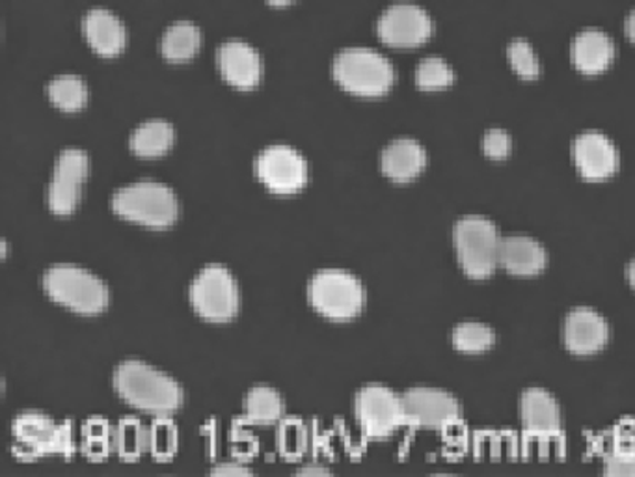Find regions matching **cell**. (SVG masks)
<instances>
[{"label": "cell", "instance_id": "cell-1", "mask_svg": "<svg viewBox=\"0 0 635 477\" xmlns=\"http://www.w3.org/2000/svg\"><path fill=\"white\" fill-rule=\"evenodd\" d=\"M112 388L129 407L155 418L172 416L185 402L183 386L170 373L140 358H128L114 367Z\"/></svg>", "mask_w": 635, "mask_h": 477}, {"label": "cell", "instance_id": "cell-2", "mask_svg": "<svg viewBox=\"0 0 635 477\" xmlns=\"http://www.w3.org/2000/svg\"><path fill=\"white\" fill-rule=\"evenodd\" d=\"M110 210L123 221L150 230H167L180 221L181 202L172 186L157 180L131 181L115 189Z\"/></svg>", "mask_w": 635, "mask_h": 477}, {"label": "cell", "instance_id": "cell-3", "mask_svg": "<svg viewBox=\"0 0 635 477\" xmlns=\"http://www.w3.org/2000/svg\"><path fill=\"white\" fill-rule=\"evenodd\" d=\"M41 285L54 303L75 314L99 315L109 308L107 282L77 263H54L43 273Z\"/></svg>", "mask_w": 635, "mask_h": 477}, {"label": "cell", "instance_id": "cell-4", "mask_svg": "<svg viewBox=\"0 0 635 477\" xmlns=\"http://www.w3.org/2000/svg\"><path fill=\"white\" fill-rule=\"evenodd\" d=\"M306 297L319 315L335 323H346L364 312L367 290L356 274L345 268H321L308 280Z\"/></svg>", "mask_w": 635, "mask_h": 477}, {"label": "cell", "instance_id": "cell-5", "mask_svg": "<svg viewBox=\"0 0 635 477\" xmlns=\"http://www.w3.org/2000/svg\"><path fill=\"white\" fill-rule=\"evenodd\" d=\"M503 235L485 215H464L453 226V248L462 273L472 280L491 278L500 268Z\"/></svg>", "mask_w": 635, "mask_h": 477}, {"label": "cell", "instance_id": "cell-6", "mask_svg": "<svg viewBox=\"0 0 635 477\" xmlns=\"http://www.w3.org/2000/svg\"><path fill=\"white\" fill-rule=\"evenodd\" d=\"M332 77L345 92L359 98H381L395 84V68L370 47H349L335 54Z\"/></svg>", "mask_w": 635, "mask_h": 477}, {"label": "cell", "instance_id": "cell-7", "mask_svg": "<svg viewBox=\"0 0 635 477\" xmlns=\"http://www.w3.org/2000/svg\"><path fill=\"white\" fill-rule=\"evenodd\" d=\"M189 303L202 319L230 323L241 309V287L235 274L222 263L200 268L189 284Z\"/></svg>", "mask_w": 635, "mask_h": 477}, {"label": "cell", "instance_id": "cell-8", "mask_svg": "<svg viewBox=\"0 0 635 477\" xmlns=\"http://www.w3.org/2000/svg\"><path fill=\"white\" fill-rule=\"evenodd\" d=\"M254 174L266 191L278 196H293L306 189L310 164L295 146L271 144L255 155Z\"/></svg>", "mask_w": 635, "mask_h": 477}, {"label": "cell", "instance_id": "cell-9", "mask_svg": "<svg viewBox=\"0 0 635 477\" xmlns=\"http://www.w3.org/2000/svg\"><path fill=\"white\" fill-rule=\"evenodd\" d=\"M90 175V158L81 148L58 153L47 183V207L52 215L70 216L79 210Z\"/></svg>", "mask_w": 635, "mask_h": 477}, {"label": "cell", "instance_id": "cell-10", "mask_svg": "<svg viewBox=\"0 0 635 477\" xmlns=\"http://www.w3.org/2000/svg\"><path fill=\"white\" fill-rule=\"evenodd\" d=\"M354 416L367 437H392L401 425H406L403 394L382 383L362 386L354 397Z\"/></svg>", "mask_w": 635, "mask_h": 477}, {"label": "cell", "instance_id": "cell-11", "mask_svg": "<svg viewBox=\"0 0 635 477\" xmlns=\"http://www.w3.org/2000/svg\"><path fill=\"white\" fill-rule=\"evenodd\" d=\"M13 440L21 457L34 459L38 455L64 454L71 448V433L68 425H60L40 413L24 410L13 418Z\"/></svg>", "mask_w": 635, "mask_h": 477}, {"label": "cell", "instance_id": "cell-12", "mask_svg": "<svg viewBox=\"0 0 635 477\" xmlns=\"http://www.w3.org/2000/svg\"><path fill=\"white\" fill-rule=\"evenodd\" d=\"M406 425L422 429H450L462 418V407L450 392L433 386H414L403 392Z\"/></svg>", "mask_w": 635, "mask_h": 477}, {"label": "cell", "instance_id": "cell-13", "mask_svg": "<svg viewBox=\"0 0 635 477\" xmlns=\"http://www.w3.org/2000/svg\"><path fill=\"white\" fill-rule=\"evenodd\" d=\"M433 19L414 2H395L376 19V34L395 49L420 47L433 35Z\"/></svg>", "mask_w": 635, "mask_h": 477}, {"label": "cell", "instance_id": "cell-14", "mask_svg": "<svg viewBox=\"0 0 635 477\" xmlns=\"http://www.w3.org/2000/svg\"><path fill=\"white\" fill-rule=\"evenodd\" d=\"M572 163L584 180L601 183L612 180L621 169V153L606 133L589 129L572 140Z\"/></svg>", "mask_w": 635, "mask_h": 477}, {"label": "cell", "instance_id": "cell-15", "mask_svg": "<svg viewBox=\"0 0 635 477\" xmlns=\"http://www.w3.org/2000/svg\"><path fill=\"white\" fill-rule=\"evenodd\" d=\"M561 338L571 355H598L609 344L612 326L598 309L576 306L563 319Z\"/></svg>", "mask_w": 635, "mask_h": 477}, {"label": "cell", "instance_id": "cell-16", "mask_svg": "<svg viewBox=\"0 0 635 477\" xmlns=\"http://www.w3.org/2000/svg\"><path fill=\"white\" fill-rule=\"evenodd\" d=\"M220 75L238 90H254L263 79V60L249 41L228 40L216 51Z\"/></svg>", "mask_w": 635, "mask_h": 477}, {"label": "cell", "instance_id": "cell-17", "mask_svg": "<svg viewBox=\"0 0 635 477\" xmlns=\"http://www.w3.org/2000/svg\"><path fill=\"white\" fill-rule=\"evenodd\" d=\"M518 414L522 427L527 435L543 438V440L560 435L563 414H561L560 402L548 390L533 386L522 392Z\"/></svg>", "mask_w": 635, "mask_h": 477}, {"label": "cell", "instance_id": "cell-18", "mask_svg": "<svg viewBox=\"0 0 635 477\" xmlns=\"http://www.w3.org/2000/svg\"><path fill=\"white\" fill-rule=\"evenodd\" d=\"M546 267H548V251L541 241L524 233L503 235L500 268L505 273L520 278H530L544 273Z\"/></svg>", "mask_w": 635, "mask_h": 477}, {"label": "cell", "instance_id": "cell-19", "mask_svg": "<svg viewBox=\"0 0 635 477\" xmlns=\"http://www.w3.org/2000/svg\"><path fill=\"white\" fill-rule=\"evenodd\" d=\"M427 150L422 142L411 136H401L382 148L381 164L382 174L393 183H411L417 180L427 169Z\"/></svg>", "mask_w": 635, "mask_h": 477}, {"label": "cell", "instance_id": "cell-20", "mask_svg": "<svg viewBox=\"0 0 635 477\" xmlns=\"http://www.w3.org/2000/svg\"><path fill=\"white\" fill-rule=\"evenodd\" d=\"M82 32L88 45L107 59L122 53L128 43L125 24L107 8H92L82 19Z\"/></svg>", "mask_w": 635, "mask_h": 477}, {"label": "cell", "instance_id": "cell-21", "mask_svg": "<svg viewBox=\"0 0 635 477\" xmlns=\"http://www.w3.org/2000/svg\"><path fill=\"white\" fill-rule=\"evenodd\" d=\"M572 64L584 75H601L615 60V43L598 29H585L576 34L571 47Z\"/></svg>", "mask_w": 635, "mask_h": 477}, {"label": "cell", "instance_id": "cell-22", "mask_svg": "<svg viewBox=\"0 0 635 477\" xmlns=\"http://www.w3.org/2000/svg\"><path fill=\"white\" fill-rule=\"evenodd\" d=\"M175 142V129L162 118H151L133 129L129 136V150L140 159L164 158Z\"/></svg>", "mask_w": 635, "mask_h": 477}, {"label": "cell", "instance_id": "cell-23", "mask_svg": "<svg viewBox=\"0 0 635 477\" xmlns=\"http://www.w3.org/2000/svg\"><path fill=\"white\" fill-rule=\"evenodd\" d=\"M202 47V32L198 24L187 19L168 24L161 38V53L168 62H187L194 59Z\"/></svg>", "mask_w": 635, "mask_h": 477}, {"label": "cell", "instance_id": "cell-24", "mask_svg": "<svg viewBox=\"0 0 635 477\" xmlns=\"http://www.w3.org/2000/svg\"><path fill=\"white\" fill-rule=\"evenodd\" d=\"M243 414L250 424H280L285 418V402L276 388L269 385H255L244 396Z\"/></svg>", "mask_w": 635, "mask_h": 477}, {"label": "cell", "instance_id": "cell-25", "mask_svg": "<svg viewBox=\"0 0 635 477\" xmlns=\"http://www.w3.org/2000/svg\"><path fill=\"white\" fill-rule=\"evenodd\" d=\"M47 98L52 105L64 112H79L90 100V90L84 79L73 73L52 77L47 84Z\"/></svg>", "mask_w": 635, "mask_h": 477}, {"label": "cell", "instance_id": "cell-26", "mask_svg": "<svg viewBox=\"0 0 635 477\" xmlns=\"http://www.w3.org/2000/svg\"><path fill=\"white\" fill-rule=\"evenodd\" d=\"M496 332L483 321H462L451 331V344L462 355H483L496 345Z\"/></svg>", "mask_w": 635, "mask_h": 477}, {"label": "cell", "instance_id": "cell-27", "mask_svg": "<svg viewBox=\"0 0 635 477\" xmlns=\"http://www.w3.org/2000/svg\"><path fill=\"white\" fill-rule=\"evenodd\" d=\"M114 449L123 459H139L150 451V427L134 416L120 419L114 427Z\"/></svg>", "mask_w": 635, "mask_h": 477}, {"label": "cell", "instance_id": "cell-28", "mask_svg": "<svg viewBox=\"0 0 635 477\" xmlns=\"http://www.w3.org/2000/svg\"><path fill=\"white\" fill-rule=\"evenodd\" d=\"M414 79L420 90L436 92V90L450 88L455 82V71L440 57H425L420 60Z\"/></svg>", "mask_w": 635, "mask_h": 477}, {"label": "cell", "instance_id": "cell-29", "mask_svg": "<svg viewBox=\"0 0 635 477\" xmlns=\"http://www.w3.org/2000/svg\"><path fill=\"white\" fill-rule=\"evenodd\" d=\"M278 425V451L288 459H299L306 454L310 438L304 422L299 418H283Z\"/></svg>", "mask_w": 635, "mask_h": 477}, {"label": "cell", "instance_id": "cell-30", "mask_svg": "<svg viewBox=\"0 0 635 477\" xmlns=\"http://www.w3.org/2000/svg\"><path fill=\"white\" fill-rule=\"evenodd\" d=\"M507 60L514 73L524 81H535L541 77V60L530 41L516 38L507 47Z\"/></svg>", "mask_w": 635, "mask_h": 477}, {"label": "cell", "instance_id": "cell-31", "mask_svg": "<svg viewBox=\"0 0 635 477\" xmlns=\"http://www.w3.org/2000/svg\"><path fill=\"white\" fill-rule=\"evenodd\" d=\"M178 429L170 422V416L153 419L150 425V451L155 459L167 460L178 451Z\"/></svg>", "mask_w": 635, "mask_h": 477}, {"label": "cell", "instance_id": "cell-32", "mask_svg": "<svg viewBox=\"0 0 635 477\" xmlns=\"http://www.w3.org/2000/svg\"><path fill=\"white\" fill-rule=\"evenodd\" d=\"M82 440H84L87 454L90 457H95V459H101L104 455H109L110 449L114 448V429L103 419H90L82 429Z\"/></svg>", "mask_w": 635, "mask_h": 477}, {"label": "cell", "instance_id": "cell-33", "mask_svg": "<svg viewBox=\"0 0 635 477\" xmlns=\"http://www.w3.org/2000/svg\"><path fill=\"white\" fill-rule=\"evenodd\" d=\"M481 152L492 161H505L513 153V136L502 128H492L481 136Z\"/></svg>", "mask_w": 635, "mask_h": 477}, {"label": "cell", "instance_id": "cell-34", "mask_svg": "<svg viewBox=\"0 0 635 477\" xmlns=\"http://www.w3.org/2000/svg\"><path fill=\"white\" fill-rule=\"evenodd\" d=\"M604 471L609 476H635V444L618 443L604 463Z\"/></svg>", "mask_w": 635, "mask_h": 477}, {"label": "cell", "instance_id": "cell-35", "mask_svg": "<svg viewBox=\"0 0 635 477\" xmlns=\"http://www.w3.org/2000/svg\"><path fill=\"white\" fill-rule=\"evenodd\" d=\"M211 474L219 476H239V474H252V468L241 463V460H224L211 468Z\"/></svg>", "mask_w": 635, "mask_h": 477}, {"label": "cell", "instance_id": "cell-36", "mask_svg": "<svg viewBox=\"0 0 635 477\" xmlns=\"http://www.w3.org/2000/svg\"><path fill=\"white\" fill-rule=\"evenodd\" d=\"M624 32L632 43H635V8L628 13V18L624 21Z\"/></svg>", "mask_w": 635, "mask_h": 477}, {"label": "cell", "instance_id": "cell-37", "mask_svg": "<svg viewBox=\"0 0 635 477\" xmlns=\"http://www.w3.org/2000/svg\"><path fill=\"white\" fill-rule=\"evenodd\" d=\"M299 474H330V468L321 466L319 463H313V465L301 466Z\"/></svg>", "mask_w": 635, "mask_h": 477}, {"label": "cell", "instance_id": "cell-38", "mask_svg": "<svg viewBox=\"0 0 635 477\" xmlns=\"http://www.w3.org/2000/svg\"><path fill=\"white\" fill-rule=\"evenodd\" d=\"M626 280H628L629 287L635 292V256L626 265Z\"/></svg>", "mask_w": 635, "mask_h": 477}, {"label": "cell", "instance_id": "cell-39", "mask_svg": "<svg viewBox=\"0 0 635 477\" xmlns=\"http://www.w3.org/2000/svg\"><path fill=\"white\" fill-rule=\"evenodd\" d=\"M266 2L272 4V7H288V4H291L293 0H266Z\"/></svg>", "mask_w": 635, "mask_h": 477}]
</instances>
